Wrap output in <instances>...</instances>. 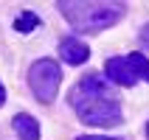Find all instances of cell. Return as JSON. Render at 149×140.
Instances as JSON below:
<instances>
[{"label": "cell", "instance_id": "4", "mask_svg": "<svg viewBox=\"0 0 149 140\" xmlns=\"http://www.w3.org/2000/svg\"><path fill=\"white\" fill-rule=\"evenodd\" d=\"M99 98H110V87L101 76L90 73V76H84V79L76 81V87L70 90V98L68 101H70L73 109H79L82 104H90V101H99Z\"/></svg>", "mask_w": 149, "mask_h": 140}, {"label": "cell", "instance_id": "13", "mask_svg": "<svg viewBox=\"0 0 149 140\" xmlns=\"http://www.w3.org/2000/svg\"><path fill=\"white\" fill-rule=\"evenodd\" d=\"M146 140H149V121H146Z\"/></svg>", "mask_w": 149, "mask_h": 140}, {"label": "cell", "instance_id": "12", "mask_svg": "<svg viewBox=\"0 0 149 140\" xmlns=\"http://www.w3.org/2000/svg\"><path fill=\"white\" fill-rule=\"evenodd\" d=\"M6 104V87H3V81H0V107Z\"/></svg>", "mask_w": 149, "mask_h": 140}, {"label": "cell", "instance_id": "3", "mask_svg": "<svg viewBox=\"0 0 149 140\" xmlns=\"http://www.w3.org/2000/svg\"><path fill=\"white\" fill-rule=\"evenodd\" d=\"M76 115L84 126H101V129H110V126H118L124 121L121 115V104L116 98H99L90 101V104H82L76 109Z\"/></svg>", "mask_w": 149, "mask_h": 140}, {"label": "cell", "instance_id": "6", "mask_svg": "<svg viewBox=\"0 0 149 140\" xmlns=\"http://www.w3.org/2000/svg\"><path fill=\"white\" fill-rule=\"evenodd\" d=\"M59 56H62L65 65H84L90 59V48L82 39H76V37H65L59 42Z\"/></svg>", "mask_w": 149, "mask_h": 140}, {"label": "cell", "instance_id": "7", "mask_svg": "<svg viewBox=\"0 0 149 140\" xmlns=\"http://www.w3.org/2000/svg\"><path fill=\"white\" fill-rule=\"evenodd\" d=\"M11 126H14V132H17V137H20V140H40V121L31 118L28 112L14 115Z\"/></svg>", "mask_w": 149, "mask_h": 140}, {"label": "cell", "instance_id": "11", "mask_svg": "<svg viewBox=\"0 0 149 140\" xmlns=\"http://www.w3.org/2000/svg\"><path fill=\"white\" fill-rule=\"evenodd\" d=\"M141 42H143V48H149V23L141 28Z\"/></svg>", "mask_w": 149, "mask_h": 140}, {"label": "cell", "instance_id": "5", "mask_svg": "<svg viewBox=\"0 0 149 140\" xmlns=\"http://www.w3.org/2000/svg\"><path fill=\"white\" fill-rule=\"evenodd\" d=\"M104 73H107V79L113 84H118V87H132L138 79H135L132 67H130V62H127V56H110L107 65H104Z\"/></svg>", "mask_w": 149, "mask_h": 140}, {"label": "cell", "instance_id": "9", "mask_svg": "<svg viewBox=\"0 0 149 140\" xmlns=\"http://www.w3.org/2000/svg\"><path fill=\"white\" fill-rule=\"evenodd\" d=\"M34 28H40V17L34 14V11H23V14H17V20H14V31L17 34H31Z\"/></svg>", "mask_w": 149, "mask_h": 140}, {"label": "cell", "instance_id": "1", "mask_svg": "<svg viewBox=\"0 0 149 140\" xmlns=\"http://www.w3.org/2000/svg\"><path fill=\"white\" fill-rule=\"evenodd\" d=\"M56 8L79 34H99L116 25L127 11L124 3H116V0H70V3L65 0V3H56Z\"/></svg>", "mask_w": 149, "mask_h": 140}, {"label": "cell", "instance_id": "2", "mask_svg": "<svg viewBox=\"0 0 149 140\" xmlns=\"http://www.w3.org/2000/svg\"><path fill=\"white\" fill-rule=\"evenodd\" d=\"M59 84H62V67L51 56L37 59L31 65V70H28V87H31L34 98L40 104H54L56 101Z\"/></svg>", "mask_w": 149, "mask_h": 140}, {"label": "cell", "instance_id": "8", "mask_svg": "<svg viewBox=\"0 0 149 140\" xmlns=\"http://www.w3.org/2000/svg\"><path fill=\"white\" fill-rule=\"evenodd\" d=\"M127 62H130V67H132V73H135V79H143V81H149V59L143 56V53H130L127 56Z\"/></svg>", "mask_w": 149, "mask_h": 140}, {"label": "cell", "instance_id": "10", "mask_svg": "<svg viewBox=\"0 0 149 140\" xmlns=\"http://www.w3.org/2000/svg\"><path fill=\"white\" fill-rule=\"evenodd\" d=\"M76 140H124V137H107V134H79Z\"/></svg>", "mask_w": 149, "mask_h": 140}]
</instances>
